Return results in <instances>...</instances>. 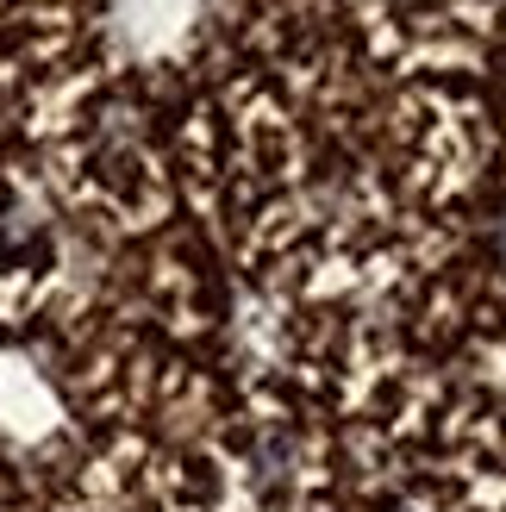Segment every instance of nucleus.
<instances>
[{"instance_id":"1","label":"nucleus","mask_w":506,"mask_h":512,"mask_svg":"<svg viewBox=\"0 0 506 512\" xmlns=\"http://www.w3.org/2000/svg\"><path fill=\"white\" fill-rule=\"evenodd\" d=\"M494 256H500V263H506V213L494 219Z\"/></svg>"}]
</instances>
